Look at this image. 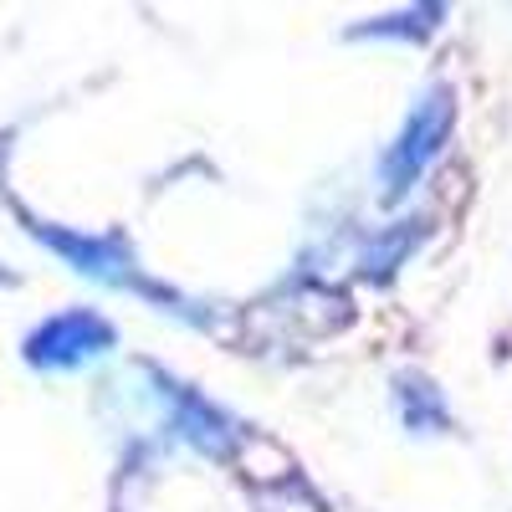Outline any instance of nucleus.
Listing matches in <instances>:
<instances>
[{
	"label": "nucleus",
	"mask_w": 512,
	"mask_h": 512,
	"mask_svg": "<svg viewBox=\"0 0 512 512\" xmlns=\"http://www.w3.org/2000/svg\"><path fill=\"white\" fill-rule=\"evenodd\" d=\"M108 323L93 313H62L52 318L41 333H31V364H77V359H93L108 349Z\"/></svg>",
	"instance_id": "obj_1"
}]
</instances>
